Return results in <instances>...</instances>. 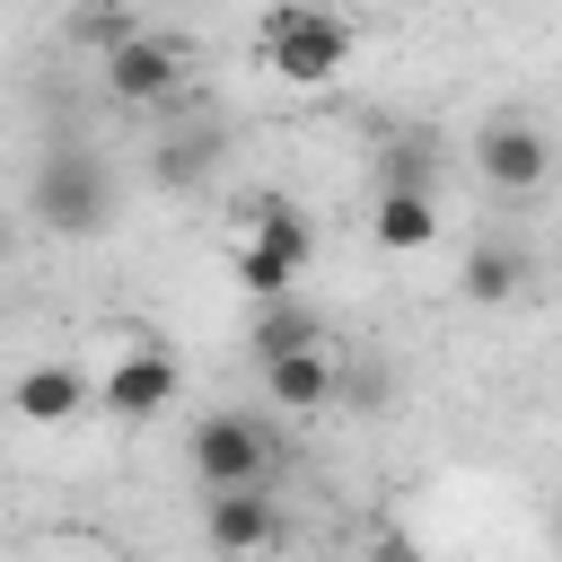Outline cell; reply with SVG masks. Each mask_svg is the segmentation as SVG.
Wrapping results in <instances>:
<instances>
[{
	"instance_id": "obj_17",
	"label": "cell",
	"mask_w": 562,
	"mask_h": 562,
	"mask_svg": "<svg viewBox=\"0 0 562 562\" xmlns=\"http://www.w3.org/2000/svg\"><path fill=\"white\" fill-rule=\"evenodd\" d=\"M369 562H422V544H413V536H395V527H386V536H378V553H369Z\"/></svg>"
},
{
	"instance_id": "obj_10",
	"label": "cell",
	"mask_w": 562,
	"mask_h": 562,
	"mask_svg": "<svg viewBox=\"0 0 562 562\" xmlns=\"http://www.w3.org/2000/svg\"><path fill=\"white\" fill-rule=\"evenodd\" d=\"M88 404H97V378H88L79 360H26V369L9 378V413H18V422H35V430L79 422Z\"/></svg>"
},
{
	"instance_id": "obj_6",
	"label": "cell",
	"mask_w": 562,
	"mask_h": 562,
	"mask_svg": "<svg viewBox=\"0 0 562 562\" xmlns=\"http://www.w3.org/2000/svg\"><path fill=\"white\" fill-rule=\"evenodd\" d=\"M176 395H184V369H176V351H158V342L114 351V369L97 378V413H105V422H158Z\"/></svg>"
},
{
	"instance_id": "obj_14",
	"label": "cell",
	"mask_w": 562,
	"mask_h": 562,
	"mask_svg": "<svg viewBox=\"0 0 562 562\" xmlns=\"http://www.w3.org/2000/svg\"><path fill=\"white\" fill-rule=\"evenodd\" d=\"M149 167H158V184H202V176L220 167V132H176Z\"/></svg>"
},
{
	"instance_id": "obj_12",
	"label": "cell",
	"mask_w": 562,
	"mask_h": 562,
	"mask_svg": "<svg viewBox=\"0 0 562 562\" xmlns=\"http://www.w3.org/2000/svg\"><path fill=\"white\" fill-rule=\"evenodd\" d=\"M457 290H465L474 307H509V299L527 290V255H518L509 237H483V246L457 263Z\"/></svg>"
},
{
	"instance_id": "obj_9",
	"label": "cell",
	"mask_w": 562,
	"mask_h": 562,
	"mask_svg": "<svg viewBox=\"0 0 562 562\" xmlns=\"http://www.w3.org/2000/svg\"><path fill=\"white\" fill-rule=\"evenodd\" d=\"M255 378H263V404H281V413H325V404H342V351H334V342L272 351V360H255Z\"/></svg>"
},
{
	"instance_id": "obj_3",
	"label": "cell",
	"mask_w": 562,
	"mask_h": 562,
	"mask_svg": "<svg viewBox=\"0 0 562 562\" xmlns=\"http://www.w3.org/2000/svg\"><path fill=\"white\" fill-rule=\"evenodd\" d=\"M255 53H263V70L281 88H334L351 70V26L334 9H316V0H281V9H263Z\"/></svg>"
},
{
	"instance_id": "obj_11",
	"label": "cell",
	"mask_w": 562,
	"mask_h": 562,
	"mask_svg": "<svg viewBox=\"0 0 562 562\" xmlns=\"http://www.w3.org/2000/svg\"><path fill=\"white\" fill-rule=\"evenodd\" d=\"M369 237H378L386 255H422V246L439 237V193H430V184H378Z\"/></svg>"
},
{
	"instance_id": "obj_13",
	"label": "cell",
	"mask_w": 562,
	"mask_h": 562,
	"mask_svg": "<svg viewBox=\"0 0 562 562\" xmlns=\"http://www.w3.org/2000/svg\"><path fill=\"white\" fill-rule=\"evenodd\" d=\"M307 342H334L299 299H263V316H255V360H272V351H307Z\"/></svg>"
},
{
	"instance_id": "obj_16",
	"label": "cell",
	"mask_w": 562,
	"mask_h": 562,
	"mask_svg": "<svg viewBox=\"0 0 562 562\" xmlns=\"http://www.w3.org/2000/svg\"><path fill=\"white\" fill-rule=\"evenodd\" d=\"M386 386H395V378H386V360H378V351H351V360H342V404H351V413H378V404H386Z\"/></svg>"
},
{
	"instance_id": "obj_4",
	"label": "cell",
	"mask_w": 562,
	"mask_h": 562,
	"mask_svg": "<svg viewBox=\"0 0 562 562\" xmlns=\"http://www.w3.org/2000/svg\"><path fill=\"white\" fill-rule=\"evenodd\" d=\"M184 465L202 492H237V483H263L272 474V430L263 413H202L184 430Z\"/></svg>"
},
{
	"instance_id": "obj_5",
	"label": "cell",
	"mask_w": 562,
	"mask_h": 562,
	"mask_svg": "<svg viewBox=\"0 0 562 562\" xmlns=\"http://www.w3.org/2000/svg\"><path fill=\"white\" fill-rule=\"evenodd\" d=\"M97 70H105V97H114V105H176L184 79H193L184 44H176V35H140V26L114 35Z\"/></svg>"
},
{
	"instance_id": "obj_7",
	"label": "cell",
	"mask_w": 562,
	"mask_h": 562,
	"mask_svg": "<svg viewBox=\"0 0 562 562\" xmlns=\"http://www.w3.org/2000/svg\"><path fill=\"white\" fill-rule=\"evenodd\" d=\"M474 176H483L492 193H544V176H553V140H544V123H527V114H492V123L474 132Z\"/></svg>"
},
{
	"instance_id": "obj_15",
	"label": "cell",
	"mask_w": 562,
	"mask_h": 562,
	"mask_svg": "<svg viewBox=\"0 0 562 562\" xmlns=\"http://www.w3.org/2000/svg\"><path fill=\"white\" fill-rule=\"evenodd\" d=\"M378 184H430V193H439V149H430L422 132L386 140V158H378Z\"/></svg>"
},
{
	"instance_id": "obj_2",
	"label": "cell",
	"mask_w": 562,
	"mask_h": 562,
	"mask_svg": "<svg viewBox=\"0 0 562 562\" xmlns=\"http://www.w3.org/2000/svg\"><path fill=\"white\" fill-rule=\"evenodd\" d=\"M307 255H316V220H307L299 202H281V193L246 202L237 246H228V272H237V290H246L255 307H263V299H290L299 272H307Z\"/></svg>"
},
{
	"instance_id": "obj_1",
	"label": "cell",
	"mask_w": 562,
	"mask_h": 562,
	"mask_svg": "<svg viewBox=\"0 0 562 562\" xmlns=\"http://www.w3.org/2000/svg\"><path fill=\"white\" fill-rule=\"evenodd\" d=\"M26 211H35L44 237H97V228H114V167H105L88 140H53V149L35 158Z\"/></svg>"
},
{
	"instance_id": "obj_8",
	"label": "cell",
	"mask_w": 562,
	"mask_h": 562,
	"mask_svg": "<svg viewBox=\"0 0 562 562\" xmlns=\"http://www.w3.org/2000/svg\"><path fill=\"white\" fill-rule=\"evenodd\" d=\"M202 544L220 562H255L281 544V501L263 483H237V492H202Z\"/></svg>"
}]
</instances>
